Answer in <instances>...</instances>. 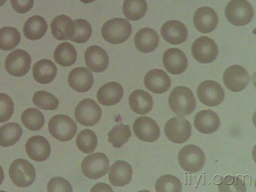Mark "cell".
Instances as JSON below:
<instances>
[{
	"instance_id": "8",
	"label": "cell",
	"mask_w": 256,
	"mask_h": 192,
	"mask_svg": "<svg viewBox=\"0 0 256 192\" xmlns=\"http://www.w3.org/2000/svg\"><path fill=\"white\" fill-rule=\"evenodd\" d=\"M164 131L169 140L176 144H182L190 136L192 126L184 117L176 116L167 121Z\"/></svg>"
},
{
	"instance_id": "25",
	"label": "cell",
	"mask_w": 256,
	"mask_h": 192,
	"mask_svg": "<svg viewBox=\"0 0 256 192\" xmlns=\"http://www.w3.org/2000/svg\"><path fill=\"white\" fill-rule=\"evenodd\" d=\"M159 40V36L154 30L144 28L140 30L136 34L134 44L140 52L148 53L156 50Z\"/></svg>"
},
{
	"instance_id": "10",
	"label": "cell",
	"mask_w": 256,
	"mask_h": 192,
	"mask_svg": "<svg viewBox=\"0 0 256 192\" xmlns=\"http://www.w3.org/2000/svg\"><path fill=\"white\" fill-rule=\"evenodd\" d=\"M31 58L25 50L16 49L10 52L4 61V67L7 72L14 76H22L30 70Z\"/></svg>"
},
{
	"instance_id": "45",
	"label": "cell",
	"mask_w": 256,
	"mask_h": 192,
	"mask_svg": "<svg viewBox=\"0 0 256 192\" xmlns=\"http://www.w3.org/2000/svg\"><path fill=\"white\" fill-rule=\"evenodd\" d=\"M4 172L2 166H0V186L2 184L4 179Z\"/></svg>"
},
{
	"instance_id": "35",
	"label": "cell",
	"mask_w": 256,
	"mask_h": 192,
	"mask_svg": "<svg viewBox=\"0 0 256 192\" xmlns=\"http://www.w3.org/2000/svg\"><path fill=\"white\" fill-rule=\"evenodd\" d=\"M76 142L80 151L88 154L95 150L98 144V138L93 131L89 129H84L78 134Z\"/></svg>"
},
{
	"instance_id": "4",
	"label": "cell",
	"mask_w": 256,
	"mask_h": 192,
	"mask_svg": "<svg viewBox=\"0 0 256 192\" xmlns=\"http://www.w3.org/2000/svg\"><path fill=\"white\" fill-rule=\"evenodd\" d=\"M48 129L54 138L60 142H66L72 139L75 136L77 125L68 116L60 114L50 119Z\"/></svg>"
},
{
	"instance_id": "40",
	"label": "cell",
	"mask_w": 256,
	"mask_h": 192,
	"mask_svg": "<svg viewBox=\"0 0 256 192\" xmlns=\"http://www.w3.org/2000/svg\"><path fill=\"white\" fill-rule=\"evenodd\" d=\"M246 186L244 181L238 177L226 176L218 186L219 191L245 192Z\"/></svg>"
},
{
	"instance_id": "19",
	"label": "cell",
	"mask_w": 256,
	"mask_h": 192,
	"mask_svg": "<svg viewBox=\"0 0 256 192\" xmlns=\"http://www.w3.org/2000/svg\"><path fill=\"white\" fill-rule=\"evenodd\" d=\"M84 58L88 68L94 72H104L108 65V54L103 48L98 46H91L88 48Z\"/></svg>"
},
{
	"instance_id": "11",
	"label": "cell",
	"mask_w": 256,
	"mask_h": 192,
	"mask_svg": "<svg viewBox=\"0 0 256 192\" xmlns=\"http://www.w3.org/2000/svg\"><path fill=\"white\" fill-rule=\"evenodd\" d=\"M196 94L202 104L209 106H218L224 98L222 86L218 82L212 80L201 82L198 87Z\"/></svg>"
},
{
	"instance_id": "17",
	"label": "cell",
	"mask_w": 256,
	"mask_h": 192,
	"mask_svg": "<svg viewBox=\"0 0 256 192\" xmlns=\"http://www.w3.org/2000/svg\"><path fill=\"white\" fill-rule=\"evenodd\" d=\"M193 22L199 32L206 34L212 32L216 28L218 17L216 12L212 8L202 6L194 12Z\"/></svg>"
},
{
	"instance_id": "16",
	"label": "cell",
	"mask_w": 256,
	"mask_h": 192,
	"mask_svg": "<svg viewBox=\"0 0 256 192\" xmlns=\"http://www.w3.org/2000/svg\"><path fill=\"white\" fill-rule=\"evenodd\" d=\"M25 148L30 158L36 162L46 160L50 152L49 142L40 136H34L29 138L26 143Z\"/></svg>"
},
{
	"instance_id": "46",
	"label": "cell",
	"mask_w": 256,
	"mask_h": 192,
	"mask_svg": "<svg viewBox=\"0 0 256 192\" xmlns=\"http://www.w3.org/2000/svg\"><path fill=\"white\" fill-rule=\"evenodd\" d=\"M80 0L84 3L87 4V3H90V2H92L94 1L95 0Z\"/></svg>"
},
{
	"instance_id": "47",
	"label": "cell",
	"mask_w": 256,
	"mask_h": 192,
	"mask_svg": "<svg viewBox=\"0 0 256 192\" xmlns=\"http://www.w3.org/2000/svg\"><path fill=\"white\" fill-rule=\"evenodd\" d=\"M6 0H0V6L4 5L6 2Z\"/></svg>"
},
{
	"instance_id": "33",
	"label": "cell",
	"mask_w": 256,
	"mask_h": 192,
	"mask_svg": "<svg viewBox=\"0 0 256 192\" xmlns=\"http://www.w3.org/2000/svg\"><path fill=\"white\" fill-rule=\"evenodd\" d=\"M21 120L24 126L31 131L40 130L44 126L43 114L36 108H29L22 114Z\"/></svg>"
},
{
	"instance_id": "9",
	"label": "cell",
	"mask_w": 256,
	"mask_h": 192,
	"mask_svg": "<svg viewBox=\"0 0 256 192\" xmlns=\"http://www.w3.org/2000/svg\"><path fill=\"white\" fill-rule=\"evenodd\" d=\"M107 156L102 152H96L86 156L81 164L82 172L90 179L95 180L104 176L109 168Z\"/></svg>"
},
{
	"instance_id": "41",
	"label": "cell",
	"mask_w": 256,
	"mask_h": 192,
	"mask_svg": "<svg viewBox=\"0 0 256 192\" xmlns=\"http://www.w3.org/2000/svg\"><path fill=\"white\" fill-rule=\"evenodd\" d=\"M14 110V102L11 98L4 93H0V122L9 120Z\"/></svg>"
},
{
	"instance_id": "42",
	"label": "cell",
	"mask_w": 256,
	"mask_h": 192,
	"mask_svg": "<svg viewBox=\"0 0 256 192\" xmlns=\"http://www.w3.org/2000/svg\"><path fill=\"white\" fill-rule=\"evenodd\" d=\"M48 192H72L70 183L64 178L54 177L48 182L47 186Z\"/></svg>"
},
{
	"instance_id": "20",
	"label": "cell",
	"mask_w": 256,
	"mask_h": 192,
	"mask_svg": "<svg viewBox=\"0 0 256 192\" xmlns=\"http://www.w3.org/2000/svg\"><path fill=\"white\" fill-rule=\"evenodd\" d=\"M161 35L170 44H179L184 42L188 38V30L184 24L180 21L170 20L163 24Z\"/></svg>"
},
{
	"instance_id": "14",
	"label": "cell",
	"mask_w": 256,
	"mask_h": 192,
	"mask_svg": "<svg viewBox=\"0 0 256 192\" xmlns=\"http://www.w3.org/2000/svg\"><path fill=\"white\" fill-rule=\"evenodd\" d=\"M132 129L136 136L142 141L152 142L160 136V130L156 122L148 116H142L134 122Z\"/></svg>"
},
{
	"instance_id": "38",
	"label": "cell",
	"mask_w": 256,
	"mask_h": 192,
	"mask_svg": "<svg viewBox=\"0 0 256 192\" xmlns=\"http://www.w3.org/2000/svg\"><path fill=\"white\" fill-rule=\"evenodd\" d=\"M32 102L36 106L44 110H56L59 104L58 99L54 95L44 90L36 92Z\"/></svg>"
},
{
	"instance_id": "34",
	"label": "cell",
	"mask_w": 256,
	"mask_h": 192,
	"mask_svg": "<svg viewBox=\"0 0 256 192\" xmlns=\"http://www.w3.org/2000/svg\"><path fill=\"white\" fill-rule=\"evenodd\" d=\"M132 135L129 125L119 124L114 126L108 134V140L116 148H121Z\"/></svg>"
},
{
	"instance_id": "30",
	"label": "cell",
	"mask_w": 256,
	"mask_h": 192,
	"mask_svg": "<svg viewBox=\"0 0 256 192\" xmlns=\"http://www.w3.org/2000/svg\"><path fill=\"white\" fill-rule=\"evenodd\" d=\"M22 130L16 122H8L0 128V146L8 147L16 144L22 136Z\"/></svg>"
},
{
	"instance_id": "6",
	"label": "cell",
	"mask_w": 256,
	"mask_h": 192,
	"mask_svg": "<svg viewBox=\"0 0 256 192\" xmlns=\"http://www.w3.org/2000/svg\"><path fill=\"white\" fill-rule=\"evenodd\" d=\"M9 176L16 186L26 188L30 186L34 181L36 171L34 166L28 160L18 158L10 164Z\"/></svg>"
},
{
	"instance_id": "21",
	"label": "cell",
	"mask_w": 256,
	"mask_h": 192,
	"mask_svg": "<svg viewBox=\"0 0 256 192\" xmlns=\"http://www.w3.org/2000/svg\"><path fill=\"white\" fill-rule=\"evenodd\" d=\"M68 80L71 88L79 92L88 91L94 82L92 72L84 67L72 69L69 73Z\"/></svg>"
},
{
	"instance_id": "18",
	"label": "cell",
	"mask_w": 256,
	"mask_h": 192,
	"mask_svg": "<svg viewBox=\"0 0 256 192\" xmlns=\"http://www.w3.org/2000/svg\"><path fill=\"white\" fill-rule=\"evenodd\" d=\"M144 84L150 91L161 94L168 90L171 85V80L164 70L153 69L148 72L145 76Z\"/></svg>"
},
{
	"instance_id": "2",
	"label": "cell",
	"mask_w": 256,
	"mask_h": 192,
	"mask_svg": "<svg viewBox=\"0 0 256 192\" xmlns=\"http://www.w3.org/2000/svg\"><path fill=\"white\" fill-rule=\"evenodd\" d=\"M132 31L130 22L124 18H115L106 22L101 30L103 38L108 42L118 44L125 42Z\"/></svg>"
},
{
	"instance_id": "27",
	"label": "cell",
	"mask_w": 256,
	"mask_h": 192,
	"mask_svg": "<svg viewBox=\"0 0 256 192\" xmlns=\"http://www.w3.org/2000/svg\"><path fill=\"white\" fill-rule=\"evenodd\" d=\"M56 72L57 68L55 64L47 59L38 61L32 67L34 79L42 84H47L52 82L55 78Z\"/></svg>"
},
{
	"instance_id": "32",
	"label": "cell",
	"mask_w": 256,
	"mask_h": 192,
	"mask_svg": "<svg viewBox=\"0 0 256 192\" xmlns=\"http://www.w3.org/2000/svg\"><path fill=\"white\" fill-rule=\"evenodd\" d=\"M147 10L145 0H124L122 11L124 16L129 20H137L144 17Z\"/></svg>"
},
{
	"instance_id": "43",
	"label": "cell",
	"mask_w": 256,
	"mask_h": 192,
	"mask_svg": "<svg viewBox=\"0 0 256 192\" xmlns=\"http://www.w3.org/2000/svg\"><path fill=\"white\" fill-rule=\"evenodd\" d=\"M10 3L16 12L24 14L28 12L32 8L34 0H10Z\"/></svg>"
},
{
	"instance_id": "44",
	"label": "cell",
	"mask_w": 256,
	"mask_h": 192,
	"mask_svg": "<svg viewBox=\"0 0 256 192\" xmlns=\"http://www.w3.org/2000/svg\"><path fill=\"white\" fill-rule=\"evenodd\" d=\"M104 188L108 190V191H112L111 188L108 184L104 183H98L94 186L90 191H98L100 188L102 189V191H104L102 188Z\"/></svg>"
},
{
	"instance_id": "24",
	"label": "cell",
	"mask_w": 256,
	"mask_h": 192,
	"mask_svg": "<svg viewBox=\"0 0 256 192\" xmlns=\"http://www.w3.org/2000/svg\"><path fill=\"white\" fill-rule=\"evenodd\" d=\"M124 90L122 86L116 82L104 84L98 90L96 98L100 104L105 106L118 104L122 98Z\"/></svg>"
},
{
	"instance_id": "31",
	"label": "cell",
	"mask_w": 256,
	"mask_h": 192,
	"mask_svg": "<svg viewBox=\"0 0 256 192\" xmlns=\"http://www.w3.org/2000/svg\"><path fill=\"white\" fill-rule=\"evenodd\" d=\"M55 61L62 66L73 64L76 59V51L72 44L64 42L57 46L54 53Z\"/></svg>"
},
{
	"instance_id": "7",
	"label": "cell",
	"mask_w": 256,
	"mask_h": 192,
	"mask_svg": "<svg viewBox=\"0 0 256 192\" xmlns=\"http://www.w3.org/2000/svg\"><path fill=\"white\" fill-rule=\"evenodd\" d=\"M102 109L94 100L86 98L80 101L74 110L76 120L80 124L91 126L100 119Z\"/></svg>"
},
{
	"instance_id": "5",
	"label": "cell",
	"mask_w": 256,
	"mask_h": 192,
	"mask_svg": "<svg viewBox=\"0 0 256 192\" xmlns=\"http://www.w3.org/2000/svg\"><path fill=\"white\" fill-rule=\"evenodd\" d=\"M178 160L180 166L185 171L196 172L202 168L206 156L204 152L198 146L188 144L180 150Z\"/></svg>"
},
{
	"instance_id": "39",
	"label": "cell",
	"mask_w": 256,
	"mask_h": 192,
	"mask_svg": "<svg viewBox=\"0 0 256 192\" xmlns=\"http://www.w3.org/2000/svg\"><path fill=\"white\" fill-rule=\"evenodd\" d=\"M155 188L157 192H180L182 190L180 180L170 174H165L160 177L155 183Z\"/></svg>"
},
{
	"instance_id": "26",
	"label": "cell",
	"mask_w": 256,
	"mask_h": 192,
	"mask_svg": "<svg viewBox=\"0 0 256 192\" xmlns=\"http://www.w3.org/2000/svg\"><path fill=\"white\" fill-rule=\"evenodd\" d=\"M128 104L133 112L138 114H146L152 110L153 100L151 95L142 90L132 92L128 98Z\"/></svg>"
},
{
	"instance_id": "23",
	"label": "cell",
	"mask_w": 256,
	"mask_h": 192,
	"mask_svg": "<svg viewBox=\"0 0 256 192\" xmlns=\"http://www.w3.org/2000/svg\"><path fill=\"white\" fill-rule=\"evenodd\" d=\"M195 128L200 132L210 134L216 132L220 126V120L218 114L210 110L200 111L194 116Z\"/></svg>"
},
{
	"instance_id": "37",
	"label": "cell",
	"mask_w": 256,
	"mask_h": 192,
	"mask_svg": "<svg viewBox=\"0 0 256 192\" xmlns=\"http://www.w3.org/2000/svg\"><path fill=\"white\" fill-rule=\"evenodd\" d=\"M74 32L70 40L72 42L82 44L88 41L90 38L92 28L90 23L86 20L78 18L73 21Z\"/></svg>"
},
{
	"instance_id": "22",
	"label": "cell",
	"mask_w": 256,
	"mask_h": 192,
	"mask_svg": "<svg viewBox=\"0 0 256 192\" xmlns=\"http://www.w3.org/2000/svg\"><path fill=\"white\" fill-rule=\"evenodd\" d=\"M132 174V170L130 164L126 162L118 160L110 168L108 180L112 186H122L130 182Z\"/></svg>"
},
{
	"instance_id": "29",
	"label": "cell",
	"mask_w": 256,
	"mask_h": 192,
	"mask_svg": "<svg viewBox=\"0 0 256 192\" xmlns=\"http://www.w3.org/2000/svg\"><path fill=\"white\" fill-rule=\"evenodd\" d=\"M47 29L48 24L46 20L40 16H34L26 21L23 32L28 39L38 40L44 36Z\"/></svg>"
},
{
	"instance_id": "1",
	"label": "cell",
	"mask_w": 256,
	"mask_h": 192,
	"mask_svg": "<svg viewBox=\"0 0 256 192\" xmlns=\"http://www.w3.org/2000/svg\"><path fill=\"white\" fill-rule=\"evenodd\" d=\"M168 104L173 112L180 116H186L193 112L196 101L193 92L189 88L179 86L171 92Z\"/></svg>"
},
{
	"instance_id": "15",
	"label": "cell",
	"mask_w": 256,
	"mask_h": 192,
	"mask_svg": "<svg viewBox=\"0 0 256 192\" xmlns=\"http://www.w3.org/2000/svg\"><path fill=\"white\" fill-rule=\"evenodd\" d=\"M162 62L166 70L173 74H180L188 66V60L182 51L173 48L166 50L162 56Z\"/></svg>"
},
{
	"instance_id": "3",
	"label": "cell",
	"mask_w": 256,
	"mask_h": 192,
	"mask_svg": "<svg viewBox=\"0 0 256 192\" xmlns=\"http://www.w3.org/2000/svg\"><path fill=\"white\" fill-rule=\"evenodd\" d=\"M254 14L253 8L246 0H231L225 8L226 18L230 24L236 26L248 24Z\"/></svg>"
},
{
	"instance_id": "13",
	"label": "cell",
	"mask_w": 256,
	"mask_h": 192,
	"mask_svg": "<svg viewBox=\"0 0 256 192\" xmlns=\"http://www.w3.org/2000/svg\"><path fill=\"white\" fill-rule=\"evenodd\" d=\"M222 78L226 87L234 92L242 90L250 80V76L246 69L238 65L228 67L224 72Z\"/></svg>"
},
{
	"instance_id": "28",
	"label": "cell",
	"mask_w": 256,
	"mask_h": 192,
	"mask_svg": "<svg viewBox=\"0 0 256 192\" xmlns=\"http://www.w3.org/2000/svg\"><path fill=\"white\" fill-rule=\"evenodd\" d=\"M52 36L60 40H70L74 32V22L67 16L61 14L55 17L51 24Z\"/></svg>"
},
{
	"instance_id": "36",
	"label": "cell",
	"mask_w": 256,
	"mask_h": 192,
	"mask_svg": "<svg viewBox=\"0 0 256 192\" xmlns=\"http://www.w3.org/2000/svg\"><path fill=\"white\" fill-rule=\"evenodd\" d=\"M20 40V34L16 28L5 26L0 29V50H11L18 44Z\"/></svg>"
},
{
	"instance_id": "12",
	"label": "cell",
	"mask_w": 256,
	"mask_h": 192,
	"mask_svg": "<svg viewBox=\"0 0 256 192\" xmlns=\"http://www.w3.org/2000/svg\"><path fill=\"white\" fill-rule=\"evenodd\" d=\"M191 51L194 58L198 62L208 64L216 58L218 54V47L212 38L203 36L194 42Z\"/></svg>"
}]
</instances>
